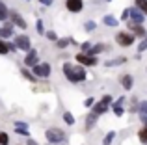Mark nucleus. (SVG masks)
<instances>
[{
	"label": "nucleus",
	"mask_w": 147,
	"mask_h": 145,
	"mask_svg": "<svg viewBox=\"0 0 147 145\" xmlns=\"http://www.w3.org/2000/svg\"><path fill=\"white\" fill-rule=\"evenodd\" d=\"M45 140L52 145H60L67 140V132L60 127H49L47 130H45Z\"/></svg>",
	"instance_id": "obj_1"
},
{
	"label": "nucleus",
	"mask_w": 147,
	"mask_h": 145,
	"mask_svg": "<svg viewBox=\"0 0 147 145\" xmlns=\"http://www.w3.org/2000/svg\"><path fill=\"white\" fill-rule=\"evenodd\" d=\"M112 104H114V97H112L110 93H106L95 102V106L91 108V113H95L97 117H100V115H104L108 110H112Z\"/></svg>",
	"instance_id": "obj_2"
},
{
	"label": "nucleus",
	"mask_w": 147,
	"mask_h": 145,
	"mask_svg": "<svg viewBox=\"0 0 147 145\" xmlns=\"http://www.w3.org/2000/svg\"><path fill=\"white\" fill-rule=\"evenodd\" d=\"M114 41L119 45L121 48H127V47H132L134 41H136V37H134V34H130L129 30H121V32H117L114 36Z\"/></svg>",
	"instance_id": "obj_3"
},
{
	"label": "nucleus",
	"mask_w": 147,
	"mask_h": 145,
	"mask_svg": "<svg viewBox=\"0 0 147 145\" xmlns=\"http://www.w3.org/2000/svg\"><path fill=\"white\" fill-rule=\"evenodd\" d=\"M13 43H15V47H17V50H22V52H26V54L32 50V41H30V37L26 36V34H17V36L13 37Z\"/></svg>",
	"instance_id": "obj_4"
},
{
	"label": "nucleus",
	"mask_w": 147,
	"mask_h": 145,
	"mask_svg": "<svg viewBox=\"0 0 147 145\" xmlns=\"http://www.w3.org/2000/svg\"><path fill=\"white\" fill-rule=\"evenodd\" d=\"M34 72V75L37 76V78H49L50 75H52V65H50L49 62H41V63H37L34 69H30Z\"/></svg>",
	"instance_id": "obj_5"
},
{
	"label": "nucleus",
	"mask_w": 147,
	"mask_h": 145,
	"mask_svg": "<svg viewBox=\"0 0 147 145\" xmlns=\"http://www.w3.org/2000/svg\"><path fill=\"white\" fill-rule=\"evenodd\" d=\"M9 21L13 22V26H17L19 30H26V28H28L26 19L22 17V13H21V11H17V9H9Z\"/></svg>",
	"instance_id": "obj_6"
},
{
	"label": "nucleus",
	"mask_w": 147,
	"mask_h": 145,
	"mask_svg": "<svg viewBox=\"0 0 147 145\" xmlns=\"http://www.w3.org/2000/svg\"><path fill=\"white\" fill-rule=\"evenodd\" d=\"M76 63L82 65V67H95V65H99V58L84 54V52H78V54H76Z\"/></svg>",
	"instance_id": "obj_7"
},
{
	"label": "nucleus",
	"mask_w": 147,
	"mask_h": 145,
	"mask_svg": "<svg viewBox=\"0 0 147 145\" xmlns=\"http://www.w3.org/2000/svg\"><path fill=\"white\" fill-rule=\"evenodd\" d=\"M22 63H24L26 69H34L37 63H41V62H39V52H37L36 48H32V50H30L28 54L24 56V62H22Z\"/></svg>",
	"instance_id": "obj_8"
},
{
	"label": "nucleus",
	"mask_w": 147,
	"mask_h": 145,
	"mask_svg": "<svg viewBox=\"0 0 147 145\" xmlns=\"http://www.w3.org/2000/svg\"><path fill=\"white\" fill-rule=\"evenodd\" d=\"M61 71H63V76L67 78L69 84H76V80H75V63L63 62L61 63Z\"/></svg>",
	"instance_id": "obj_9"
},
{
	"label": "nucleus",
	"mask_w": 147,
	"mask_h": 145,
	"mask_svg": "<svg viewBox=\"0 0 147 145\" xmlns=\"http://www.w3.org/2000/svg\"><path fill=\"white\" fill-rule=\"evenodd\" d=\"M65 9L69 13H82L84 11V0H65Z\"/></svg>",
	"instance_id": "obj_10"
},
{
	"label": "nucleus",
	"mask_w": 147,
	"mask_h": 145,
	"mask_svg": "<svg viewBox=\"0 0 147 145\" xmlns=\"http://www.w3.org/2000/svg\"><path fill=\"white\" fill-rule=\"evenodd\" d=\"M13 130L17 136H24V138H30V130H28V123L26 121H13Z\"/></svg>",
	"instance_id": "obj_11"
},
{
	"label": "nucleus",
	"mask_w": 147,
	"mask_h": 145,
	"mask_svg": "<svg viewBox=\"0 0 147 145\" xmlns=\"http://www.w3.org/2000/svg\"><path fill=\"white\" fill-rule=\"evenodd\" d=\"M2 37L4 41H9L11 37H15V26H13V22L11 21H6V22H2Z\"/></svg>",
	"instance_id": "obj_12"
},
{
	"label": "nucleus",
	"mask_w": 147,
	"mask_h": 145,
	"mask_svg": "<svg viewBox=\"0 0 147 145\" xmlns=\"http://www.w3.org/2000/svg\"><path fill=\"white\" fill-rule=\"evenodd\" d=\"M129 22H132V24H142V26H144L145 15L142 13V11L138 9L136 6H132V7H130V21H129Z\"/></svg>",
	"instance_id": "obj_13"
},
{
	"label": "nucleus",
	"mask_w": 147,
	"mask_h": 145,
	"mask_svg": "<svg viewBox=\"0 0 147 145\" xmlns=\"http://www.w3.org/2000/svg\"><path fill=\"white\" fill-rule=\"evenodd\" d=\"M119 84H121V87L125 91H130L134 87V76L130 75V72H125V75L119 76Z\"/></svg>",
	"instance_id": "obj_14"
},
{
	"label": "nucleus",
	"mask_w": 147,
	"mask_h": 145,
	"mask_svg": "<svg viewBox=\"0 0 147 145\" xmlns=\"http://www.w3.org/2000/svg\"><path fill=\"white\" fill-rule=\"evenodd\" d=\"M129 32L134 34V37H138V39H145L147 37V30L142 24H132V22H129Z\"/></svg>",
	"instance_id": "obj_15"
},
{
	"label": "nucleus",
	"mask_w": 147,
	"mask_h": 145,
	"mask_svg": "<svg viewBox=\"0 0 147 145\" xmlns=\"http://www.w3.org/2000/svg\"><path fill=\"white\" fill-rule=\"evenodd\" d=\"M125 95H121V97L117 99V101H114V104H112V112H114L115 117H121L125 115V108H123V102H125Z\"/></svg>",
	"instance_id": "obj_16"
},
{
	"label": "nucleus",
	"mask_w": 147,
	"mask_h": 145,
	"mask_svg": "<svg viewBox=\"0 0 147 145\" xmlns=\"http://www.w3.org/2000/svg\"><path fill=\"white\" fill-rule=\"evenodd\" d=\"M108 48H110V47H108V43H95L93 47H91V50L88 52V54H90V56H95V58H97L99 54H102V52H108Z\"/></svg>",
	"instance_id": "obj_17"
},
{
	"label": "nucleus",
	"mask_w": 147,
	"mask_h": 145,
	"mask_svg": "<svg viewBox=\"0 0 147 145\" xmlns=\"http://www.w3.org/2000/svg\"><path fill=\"white\" fill-rule=\"evenodd\" d=\"M138 117L144 125H147V101H140L138 102Z\"/></svg>",
	"instance_id": "obj_18"
},
{
	"label": "nucleus",
	"mask_w": 147,
	"mask_h": 145,
	"mask_svg": "<svg viewBox=\"0 0 147 145\" xmlns=\"http://www.w3.org/2000/svg\"><path fill=\"white\" fill-rule=\"evenodd\" d=\"M102 24L108 26V28H117V26H119V19H115L112 13H106L102 17Z\"/></svg>",
	"instance_id": "obj_19"
},
{
	"label": "nucleus",
	"mask_w": 147,
	"mask_h": 145,
	"mask_svg": "<svg viewBox=\"0 0 147 145\" xmlns=\"http://www.w3.org/2000/svg\"><path fill=\"white\" fill-rule=\"evenodd\" d=\"M123 63H127V58L125 56H117V58L106 60V62H104V67H119V65H123Z\"/></svg>",
	"instance_id": "obj_20"
},
{
	"label": "nucleus",
	"mask_w": 147,
	"mask_h": 145,
	"mask_svg": "<svg viewBox=\"0 0 147 145\" xmlns=\"http://www.w3.org/2000/svg\"><path fill=\"white\" fill-rule=\"evenodd\" d=\"M9 21V7L6 6L4 0H0V22H6Z\"/></svg>",
	"instance_id": "obj_21"
},
{
	"label": "nucleus",
	"mask_w": 147,
	"mask_h": 145,
	"mask_svg": "<svg viewBox=\"0 0 147 145\" xmlns=\"http://www.w3.org/2000/svg\"><path fill=\"white\" fill-rule=\"evenodd\" d=\"M61 121H63L65 125H67V127H73V125L76 123V119H75V115H73L71 112H69V110H65L63 113H61Z\"/></svg>",
	"instance_id": "obj_22"
},
{
	"label": "nucleus",
	"mask_w": 147,
	"mask_h": 145,
	"mask_svg": "<svg viewBox=\"0 0 147 145\" xmlns=\"http://www.w3.org/2000/svg\"><path fill=\"white\" fill-rule=\"evenodd\" d=\"M97 119L99 117L95 115V113H88L86 115V130H91V128H95V125H97Z\"/></svg>",
	"instance_id": "obj_23"
},
{
	"label": "nucleus",
	"mask_w": 147,
	"mask_h": 145,
	"mask_svg": "<svg viewBox=\"0 0 147 145\" xmlns=\"http://www.w3.org/2000/svg\"><path fill=\"white\" fill-rule=\"evenodd\" d=\"M115 136H117V132H115V130H108L106 134H104L100 145H112V143H114V140H115Z\"/></svg>",
	"instance_id": "obj_24"
},
{
	"label": "nucleus",
	"mask_w": 147,
	"mask_h": 145,
	"mask_svg": "<svg viewBox=\"0 0 147 145\" xmlns=\"http://www.w3.org/2000/svg\"><path fill=\"white\" fill-rule=\"evenodd\" d=\"M21 75H22V76H24V78H26V80H28V82H32V84H36V82H37V80H39V78H37V76H36V75H34V72H32V71H30V69H26V67H22V69H21Z\"/></svg>",
	"instance_id": "obj_25"
},
{
	"label": "nucleus",
	"mask_w": 147,
	"mask_h": 145,
	"mask_svg": "<svg viewBox=\"0 0 147 145\" xmlns=\"http://www.w3.org/2000/svg\"><path fill=\"white\" fill-rule=\"evenodd\" d=\"M138 140L142 145H147V125H142V128L138 130Z\"/></svg>",
	"instance_id": "obj_26"
},
{
	"label": "nucleus",
	"mask_w": 147,
	"mask_h": 145,
	"mask_svg": "<svg viewBox=\"0 0 147 145\" xmlns=\"http://www.w3.org/2000/svg\"><path fill=\"white\" fill-rule=\"evenodd\" d=\"M54 45H56V48H60V50H63V48H67V47H69L71 43H69V37H60V39H58V41H56Z\"/></svg>",
	"instance_id": "obj_27"
},
{
	"label": "nucleus",
	"mask_w": 147,
	"mask_h": 145,
	"mask_svg": "<svg viewBox=\"0 0 147 145\" xmlns=\"http://www.w3.org/2000/svg\"><path fill=\"white\" fill-rule=\"evenodd\" d=\"M134 6L147 17V0H134Z\"/></svg>",
	"instance_id": "obj_28"
},
{
	"label": "nucleus",
	"mask_w": 147,
	"mask_h": 145,
	"mask_svg": "<svg viewBox=\"0 0 147 145\" xmlns=\"http://www.w3.org/2000/svg\"><path fill=\"white\" fill-rule=\"evenodd\" d=\"M36 32L39 34V36H45V34H47L45 24H43V19H37V21H36Z\"/></svg>",
	"instance_id": "obj_29"
},
{
	"label": "nucleus",
	"mask_w": 147,
	"mask_h": 145,
	"mask_svg": "<svg viewBox=\"0 0 147 145\" xmlns=\"http://www.w3.org/2000/svg\"><path fill=\"white\" fill-rule=\"evenodd\" d=\"M95 28H97V22H95V21H86V22H84V30H86L88 34H91Z\"/></svg>",
	"instance_id": "obj_30"
},
{
	"label": "nucleus",
	"mask_w": 147,
	"mask_h": 145,
	"mask_svg": "<svg viewBox=\"0 0 147 145\" xmlns=\"http://www.w3.org/2000/svg\"><path fill=\"white\" fill-rule=\"evenodd\" d=\"M9 54V50H7V41H4L2 37H0V56H7Z\"/></svg>",
	"instance_id": "obj_31"
},
{
	"label": "nucleus",
	"mask_w": 147,
	"mask_h": 145,
	"mask_svg": "<svg viewBox=\"0 0 147 145\" xmlns=\"http://www.w3.org/2000/svg\"><path fill=\"white\" fill-rule=\"evenodd\" d=\"M45 37H47L49 41H52V43H56L60 37H58V34L54 32V30H47V34H45Z\"/></svg>",
	"instance_id": "obj_32"
},
{
	"label": "nucleus",
	"mask_w": 147,
	"mask_h": 145,
	"mask_svg": "<svg viewBox=\"0 0 147 145\" xmlns=\"http://www.w3.org/2000/svg\"><path fill=\"white\" fill-rule=\"evenodd\" d=\"M136 50H138V54H144V52L147 50V37H145V39H142L140 43H138Z\"/></svg>",
	"instance_id": "obj_33"
},
{
	"label": "nucleus",
	"mask_w": 147,
	"mask_h": 145,
	"mask_svg": "<svg viewBox=\"0 0 147 145\" xmlns=\"http://www.w3.org/2000/svg\"><path fill=\"white\" fill-rule=\"evenodd\" d=\"M91 41H84V43H80V52H84V54H88V52L91 50Z\"/></svg>",
	"instance_id": "obj_34"
},
{
	"label": "nucleus",
	"mask_w": 147,
	"mask_h": 145,
	"mask_svg": "<svg viewBox=\"0 0 147 145\" xmlns=\"http://www.w3.org/2000/svg\"><path fill=\"white\" fill-rule=\"evenodd\" d=\"M0 145H9V134L0 130Z\"/></svg>",
	"instance_id": "obj_35"
},
{
	"label": "nucleus",
	"mask_w": 147,
	"mask_h": 145,
	"mask_svg": "<svg viewBox=\"0 0 147 145\" xmlns=\"http://www.w3.org/2000/svg\"><path fill=\"white\" fill-rule=\"evenodd\" d=\"M129 22L130 21V7H127V9H123V13H121V19H119V22Z\"/></svg>",
	"instance_id": "obj_36"
},
{
	"label": "nucleus",
	"mask_w": 147,
	"mask_h": 145,
	"mask_svg": "<svg viewBox=\"0 0 147 145\" xmlns=\"http://www.w3.org/2000/svg\"><path fill=\"white\" fill-rule=\"evenodd\" d=\"M95 102H97V101H95V97H88V99H84V106H86V108H93V106H95Z\"/></svg>",
	"instance_id": "obj_37"
},
{
	"label": "nucleus",
	"mask_w": 147,
	"mask_h": 145,
	"mask_svg": "<svg viewBox=\"0 0 147 145\" xmlns=\"http://www.w3.org/2000/svg\"><path fill=\"white\" fill-rule=\"evenodd\" d=\"M7 50L9 52H17V47H15L13 41H7Z\"/></svg>",
	"instance_id": "obj_38"
},
{
	"label": "nucleus",
	"mask_w": 147,
	"mask_h": 145,
	"mask_svg": "<svg viewBox=\"0 0 147 145\" xmlns=\"http://www.w3.org/2000/svg\"><path fill=\"white\" fill-rule=\"evenodd\" d=\"M69 43H71V45H73V47H76V48H78V47H80V43H78V41H76V39H75V37H69Z\"/></svg>",
	"instance_id": "obj_39"
},
{
	"label": "nucleus",
	"mask_w": 147,
	"mask_h": 145,
	"mask_svg": "<svg viewBox=\"0 0 147 145\" xmlns=\"http://www.w3.org/2000/svg\"><path fill=\"white\" fill-rule=\"evenodd\" d=\"M26 145H39L34 138H26Z\"/></svg>",
	"instance_id": "obj_40"
},
{
	"label": "nucleus",
	"mask_w": 147,
	"mask_h": 145,
	"mask_svg": "<svg viewBox=\"0 0 147 145\" xmlns=\"http://www.w3.org/2000/svg\"><path fill=\"white\" fill-rule=\"evenodd\" d=\"M52 2H54V0H47V7H50V6H52Z\"/></svg>",
	"instance_id": "obj_41"
},
{
	"label": "nucleus",
	"mask_w": 147,
	"mask_h": 145,
	"mask_svg": "<svg viewBox=\"0 0 147 145\" xmlns=\"http://www.w3.org/2000/svg\"><path fill=\"white\" fill-rule=\"evenodd\" d=\"M39 4H43V6H47V0H39Z\"/></svg>",
	"instance_id": "obj_42"
},
{
	"label": "nucleus",
	"mask_w": 147,
	"mask_h": 145,
	"mask_svg": "<svg viewBox=\"0 0 147 145\" xmlns=\"http://www.w3.org/2000/svg\"><path fill=\"white\" fill-rule=\"evenodd\" d=\"M0 36H2V22H0Z\"/></svg>",
	"instance_id": "obj_43"
},
{
	"label": "nucleus",
	"mask_w": 147,
	"mask_h": 145,
	"mask_svg": "<svg viewBox=\"0 0 147 145\" xmlns=\"http://www.w3.org/2000/svg\"><path fill=\"white\" fill-rule=\"evenodd\" d=\"M108 2H112V0H106V4H108Z\"/></svg>",
	"instance_id": "obj_44"
},
{
	"label": "nucleus",
	"mask_w": 147,
	"mask_h": 145,
	"mask_svg": "<svg viewBox=\"0 0 147 145\" xmlns=\"http://www.w3.org/2000/svg\"><path fill=\"white\" fill-rule=\"evenodd\" d=\"M26 2H32V0H26Z\"/></svg>",
	"instance_id": "obj_45"
},
{
	"label": "nucleus",
	"mask_w": 147,
	"mask_h": 145,
	"mask_svg": "<svg viewBox=\"0 0 147 145\" xmlns=\"http://www.w3.org/2000/svg\"><path fill=\"white\" fill-rule=\"evenodd\" d=\"M17 145H21V143H17Z\"/></svg>",
	"instance_id": "obj_46"
}]
</instances>
